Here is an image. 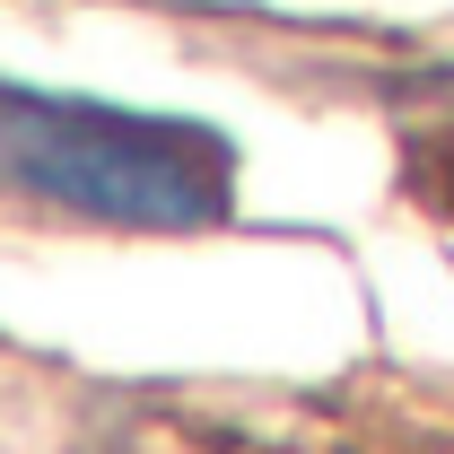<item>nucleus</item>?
Here are the masks:
<instances>
[{"label":"nucleus","instance_id":"f257e3e1","mask_svg":"<svg viewBox=\"0 0 454 454\" xmlns=\"http://www.w3.org/2000/svg\"><path fill=\"white\" fill-rule=\"evenodd\" d=\"M0 201L122 236H201L236 219V140L184 114L0 79Z\"/></svg>","mask_w":454,"mask_h":454},{"label":"nucleus","instance_id":"f03ea898","mask_svg":"<svg viewBox=\"0 0 454 454\" xmlns=\"http://www.w3.org/2000/svg\"><path fill=\"white\" fill-rule=\"evenodd\" d=\"M402 97H419V106H454V61H437V70H419Z\"/></svg>","mask_w":454,"mask_h":454}]
</instances>
